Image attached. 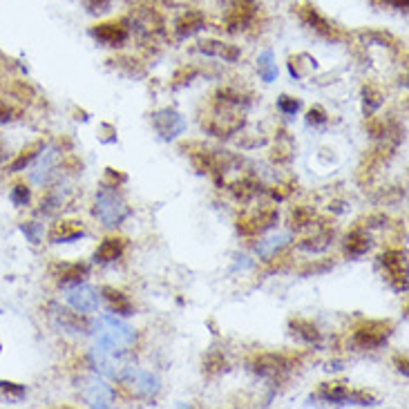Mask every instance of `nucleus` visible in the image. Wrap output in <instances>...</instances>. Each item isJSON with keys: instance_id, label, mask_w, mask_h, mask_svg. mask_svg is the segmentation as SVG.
Masks as SVG:
<instances>
[{"instance_id": "nucleus-1", "label": "nucleus", "mask_w": 409, "mask_h": 409, "mask_svg": "<svg viewBox=\"0 0 409 409\" xmlns=\"http://www.w3.org/2000/svg\"><path fill=\"white\" fill-rule=\"evenodd\" d=\"M94 215L99 217L105 226H119L123 224V219L130 215V208L123 201V197L116 192V188L112 186H103L99 192H96V208Z\"/></svg>"}, {"instance_id": "nucleus-2", "label": "nucleus", "mask_w": 409, "mask_h": 409, "mask_svg": "<svg viewBox=\"0 0 409 409\" xmlns=\"http://www.w3.org/2000/svg\"><path fill=\"white\" fill-rule=\"evenodd\" d=\"M392 336V325L383 320H367L353 333V342L360 349H378Z\"/></svg>"}, {"instance_id": "nucleus-3", "label": "nucleus", "mask_w": 409, "mask_h": 409, "mask_svg": "<svg viewBox=\"0 0 409 409\" xmlns=\"http://www.w3.org/2000/svg\"><path fill=\"white\" fill-rule=\"evenodd\" d=\"M380 264L385 266L396 291H407V255L405 251H387L380 255Z\"/></svg>"}, {"instance_id": "nucleus-4", "label": "nucleus", "mask_w": 409, "mask_h": 409, "mask_svg": "<svg viewBox=\"0 0 409 409\" xmlns=\"http://www.w3.org/2000/svg\"><path fill=\"white\" fill-rule=\"evenodd\" d=\"M291 367H293V362L284 356H277V353H264L251 362V369L262 378H282L284 373L291 371Z\"/></svg>"}, {"instance_id": "nucleus-5", "label": "nucleus", "mask_w": 409, "mask_h": 409, "mask_svg": "<svg viewBox=\"0 0 409 409\" xmlns=\"http://www.w3.org/2000/svg\"><path fill=\"white\" fill-rule=\"evenodd\" d=\"M153 123L157 128V132L170 141V139H175L179 134L186 132V121L184 116H181L177 110H170V107H164V110H157L153 114Z\"/></svg>"}, {"instance_id": "nucleus-6", "label": "nucleus", "mask_w": 409, "mask_h": 409, "mask_svg": "<svg viewBox=\"0 0 409 409\" xmlns=\"http://www.w3.org/2000/svg\"><path fill=\"white\" fill-rule=\"evenodd\" d=\"M257 14L255 0H231V7L226 12V25L231 31H240L251 23Z\"/></svg>"}, {"instance_id": "nucleus-7", "label": "nucleus", "mask_w": 409, "mask_h": 409, "mask_svg": "<svg viewBox=\"0 0 409 409\" xmlns=\"http://www.w3.org/2000/svg\"><path fill=\"white\" fill-rule=\"evenodd\" d=\"M68 302L81 311V314H92V311L99 309V293L88 286V284H74V286H68Z\"/></svg>"}, {"instance_id": "nucleus-8", "label": "nucleus", "mask_w": 409, "mask_h": 409, "mask_svg": "<svg viewBox=\"0 0 409 409\" xmlns=\"http://www.w3.org/2000/svg\"><path fill=\"white\" fill-rule=\"evenodd\" d=\"M275 222H277V213L275 210H260V213L244 215V217H240L238 229L244 235H262L268 229H273Z\"/></svg>"}, {"instance_id": "nucleus-9", "label": "nucleus", "mask_w": 409, "mask_h": 409, "mask_svg": "<svg viewBox=\"0 0 409 409\" xmlns=\"http://www.w3.org/2000/svg\"><path fill=\"white\" fill-rule=\"evenodd\" d=\"M300 18L304 20V25H309L322 38H327V40H340V31L333 27L327 18H322L318 14L316 7H302V9H300Z\"/></svg>"}, {"instance_id": "nucleus-10", "label": "nucleus", "mask_w": 409, "mask_h": 409, "mask_svg": "<svg viewBox=\"0 0 409 409\" xmlns=\"http://www.w3.org/2000/svg\"><path fill=\"white\" fill-rule=\"evenodd\" d=\"M90 34L101 43V45H107V47H116L125 43L128 38V29L121 25V23H103V25H96Z\"/></svg>"}, {"instance_id": "nucleus-11", "label": "nucleus", "mask_w": 409, "mask_h": 409, "mask_svg": "<svg viewBox=\"0 0 409 409\" xmlns=\"http://www.w3.org/2000/svg\"><path fill=\"white\" fill-rule=\"evenodd\" d=\"M197 49L201 54H206V56H215V59H222L226 63H235L240 59V49L235 45H226V43H219V40H201Z\"/></svg>"}, {"instance_id": "nucleus-12", "label": "nucleus", "mask_w": 409, "mask_h": 409, "mask_svg": "<svg viewBox=\"0 0 409 409\" xmlns=\"http://www.w3.org/2000/svg\"><path fill=\"white\" fill-rule=\"evenodd\" d=\"M83 235H85V231L81 229L77 222H59V224H54L49 229L47 238L54 244H68V242H74V240L83 238Z\"/></svg>"}, {"instance_id": "nucleus-13", "label": "nucleus", "mask_w": 409, "mask_h": 409, "mask_svg": "<svg viewBox=\"0 0 409 409\" xmlns=\"http://www.w3.org/2000/svg\"><path fill=\"white\" fill-rule=\"evenodd\" d=\"M201 29H203V14L192 12V9H188L186 14H181L177 18V23H175V31H177L179 38H190Z\"/></svg>"}, {"instance_id": "nucleus-14", "label": "nucleus", "mask_w": 409, "mask_h": 409, "mask_svg": "<svg viewBox=\"0 0 409 409\" xmlns=\"http://www.w3.org/2000/svg\"><path fill=\"white\" fill-rule=\"evenodd\" d=\"M123 251H125V240H121V238H107V240L101 242L99 249H96L94 260L99 262V264L114 262V260H119V257L123 255Z\"/></svg>"}, {"instance_id": "nucleus-15", "label": "nucleus", "mask_w": 409, "mask_h": 409, "mask_svg": "<svg viewBox=\"0 0 409 409\" xmlns=\"http://www.w3.org/2000/svg\"><path fill=\"white\" fill-rule=\"evenodd\" d=\"M123 378L130 380L137 394H141V396H153L159 392V378L150 371H130V373H125Z\"/></svg>"}, {"instance_id": "nucleus-16", "label": "nucleus", "mask_w": 409, "mask_h": 409, "mask_svg": "<svg viewBox=\"0 0 409 409\" xmlns=\"http://www.w3.org/2000/svg\"><path fill=\"white\" fill-rule=\"evenodd\" d=\"M88 403L94 407H110L112 403V389L96 376L88 380Z\"/></svg>"}, {"instance_id": "nucleus-17", "label": "nucleus", "mask_w": 409, "mask_h": 409, "mask_svg": "<svg viewBox=\"0 0 409 409\" xmlns=\"http://www.w3.org/2000/svg\"><path fill=\"white\" fill-rule=\"evenodd\" d=\"M371 249V238L362 229H356L347 235V240H344V253L349 257H360Z\"/></svg>"}, {"instance_id": "nucleus-18", "label": "nucleus", "mask_w": 409, "mask_h": 409, "mask_svg": "<svg viewBox=\"0 0 409 409\" xmlns=\"http://www.w3.org/2000/svg\"><path fill=\"white\" fill-rule=\"evenodd\" d=\"M103 298H105V302L110 304L112 314H116V316H132V302L128 300L125 293H121V291H116L114 286H105L103 288Z\"/></svg>"}, {"instance_id": "nucleus-19", "label": "nucleus", "mask_w": 409, "mask_h": 409, "mask_svg": "<svg viewBox=\"0 0 409 409\" xmlns=\"http://www.w3.org/2000/svg\"><path fill=\"white\" fill-rule=\"evenodd\" d=\"M318 396L322 401L327 403H333V405H349V396H351V389L347 385H340V383H331V385H322Z\"/></svg>"}, {"instance_id": "nucleus-20", "label": "nucleus", "mask_w": 409, "mask_h": 409, "mask_svg": "<svg viewBox=\"0 0 409 409\" xmlns=\"http://www.w3.org/2000/svg\"><path fill=\"white\" fill-rule=\"evenodd\" d=\"M288 242H291V233H277V235H273V238H266L264 242H260L257 253H260L264 260H273L277 251H282Z\"/></svg>"}, {"instance_id": "nucleus-21", "label": "nucleus", "mask_w": 409, "mask_h": 409, "mask_svg": "<svg viewBox=\"0 0 409 409\" xmlns=\"http://www.w3.org/2000/svg\"><path fill=\"white\" fill-rule=\"evenodd\" d=\"M291 329H293V333L300 338V340H304L307 344H318L320 342V331L318 327L314 325V322H309L304 318H295V320H291Z\"/></svg>"}, {"instance_id": "nucleus-22", "label": "nucleus", "mask_w": 409, "mask_h": 409, "mask_svg": "<svg viewBox=\"0 0 409 409\" xmlns=\"http://www.w3.org/2000/svg\"><path fill=\"white\" fill-rule=\"evenodd\" d=\"M85 275H88V266L85 264H63L61 273H59V284L65 288L74 286V284H81Z\"/></svg>"}, {"instance_id": "nucleus-23", "label": "nucleus", "mask_w": 409, "mask_h": 409, "mask_svg": "<svg viewBox=\"0 0 409 409\" xmlns=\"http://www.w3.org/2000/svg\"><path fill=\"white\" fill-rule=\"evenodd\" d=\"M43 150H45V144L43 141H36V144H31L29 148H25L23 153H20L14 161H12V166H9V172H20V170H25L31 161H34Z\"/></svg>"}, {"instance_id": "nucleus-24", "label": "nucleus", "mask_w": 409, "mask_h": 409, "mask_svg": "<svg viewBox=\"0 0 409 409\" xmlns=\"http://www.w3.org/2000/svg\"><path fill=\"white\" fill-rule=\"evenodd\" d=\"M257 68H260V77L266 83H273L277 79V63H275V54L271 49H264L257 59Z\"/></svg>"}, {"instance_id": "nucleus-25", "label": "nucleus", "mask_w": 409, "mask_h": 409, "mask_svg": "<svg viewBox=\"0 0 409 409\" xmlns=\"http://www.w3.org/2000/svg\"><path fill=\"white\" fill-rule=\"evenodd\" d=\"M233 195H235V199L238 201H251L257 192H260V184H257V181L253 179V177H244V179H240L238 184H235L233 188Z\"/></svg>"}, {"instance_id": "nucleus-26", "label": "nucleus", "mask_w": 409, "mask_h": 409, "mask_svg": "<svg viewBox=\"0 0 409 409\" xmlns=\"http://www.w3.org/2000/svg\"><path fill=\"white\" fill-rule=\"evenodd\" d=\"M331 240H333L331 231H320L318 235H314V238H309V240H304L302 244H300V249L307 251V253H322L331 244Z\"/></svg>"}, {"instance_id": "nucleus-27", "label": "nucleus", "mask_w": 409, "mask_h": 409, "mask_svg": "<svg viewBox=\"0 0 409 409\" xmlns=\"http://www.w3.org/2000/svg\"><path fill=\"white\" fill-rule=\"evenodd\" d=\"M362 96H364V114L371 116L378 107L383 105V99H385V94L376 88V85H367V88L362 90Z\"/></svg>"}, {"instance_id": "nucleus-28", "label": "nucleus", "mask_w": 409, "mask_h": 409, "mask_svg": "<svg viewBox=\"0 0 409 409\" xmlns=\"http://www.w3.org/2000/svg\"><path fill=\"white\" fill-rule=\"evenodd\" d=\"M226 369V358L219 351H210L206 358H203V373L208 376H217Z\"/></svg>"}, {"instance_id": "nucleus-29", "label": "nucleus", "mask_w": 409, "mask_h": 409, "mask_svg": "<svg viewBox=\"0 0 409 409\" xmlns=\"http://www.w3.org/2000/svg\"><path fill=\"white\" fill-rule=\"evenodd\" d=\"M0 392H3L9 401H23L25 398V387L18 385V383H7V380H0Z\"/></svg>"}, {"instance_id": "nucleus-30", "label": "nucleus", "mask_w": 409, "mask_h": 409, "mask_svg": "<svg viewBox=\"0 0 409 409\" xmlns=\"http://www.w3.org/2000/svg\"><path fill=\"white\" fill-rule=\"evenodd\" d=\"M291 222H293L295 229H304V226H309L311 222H314V213H311L309 208H304V206H298L293 213H291Z\"/></svg>"}, {"instance_id": "nucleus-31", "label": "nucleus", "mask_w": 409, "mask_h": 409, "mask_svg": "<svg viewBox=\"0 0 409 409\" xmlns=\"http://www.w3.org/2000/svg\"><path fill=\"white\" fill-rule=\"evenodd\" d=\"M9 197H12V201H14V206H27L29 203V188L25 186V184H16L14 188H12V192H9Z\"/></svg>"}, {"instance_id": "nucleus-32", "label": "nucleus", "mask_w": 409, "mask_h": 409, "mask_svg": "<svg viewBox=\"0 0 409 409\" xmlns=\"http://www.w3.org/2000/svg\"><path fill=\"white\" fill-rule=\"evenodd\" d=\"M277 107L284 114H295L300 110V101L291 99V96H279V99H277Z\"/></svg>"}, {"instance_id": "nucleus-33", "label": "nucleus", "mask_w": 409, "mask_h": 409, "mask_svg": "<svg viewBox=\"0 0 409 409\" xmlns=\"http://www.w3.org/2000/svg\"><path fill=\"white\" fill-rule=\"evenodd\" d=\"M112 5V0H85V7H88L90 14H103L107 12Z\"/></svg>"}, {"instance_id": "nucleus-34", "label": "nucleus", "mask_w": 409, "mask_h": 409, "mask_svg": "<svg viewBox=\"0 0 409 409\" xmlns=\"http://www.w3.org/2000/svg\"><path fill=\"white\" fill-rule=\"evenodd\" d=\"M307 123L309 125H325L327 112L322 110V107H314V110H309V114H307Z\"/></svg>"}, {"instance_id": "nucleus-35", "label": "nucleus", "mask_w": 409, "mask_h": 409, "mask_svg": "<svg viewBox=\"0 0 409 409\" xmlns=\"http://www.w3.org/2000/svg\"><path fill=\"white\" fill-rule=\"evenodd\" d=\"M20 231H23L34 244H38V240H40V226H38V224H34V222L23 224V226H20Z\"/></svg>"}, {"instance_id": "nucleus-36", "label": "nucleus", "mask_w": 409, "mask_h": 409, "mask_svg": "<svg viewBox=\"0 0 409 409\" xmlns=\"http://www.w3.org/2000/svg\"><path fill=\"white\" fill-rule=\"evenodd\" d=\"M9 119H12V107L0 101V123H7Z\"/></svg>"}, {"instance_id": "nucleus-37", "label": "nucleus", "mask_w": 409, "mask_h": 409, "mask_svg": "<svg viewBox=\"0 0 409 409\" xmlns=\"http://www.w3.org/2000/svg\"><path fill=\"white\" fill-rule=\"evenodd\" d=\"M383 3H387V5H392V7H396V9H407V5H409V0H383Z\"/></svg>"}, {"instance_id": "nucleus-38", "label": "nucleus", "mask_w": 409, "mask_h": 409, "mask_svg": "<svg viewBox=\"0 0 409 409\" xmlns=\"http://www.w3.org/2000/svg\"><path fill=\"white\" fill-rule=\"evenodd\" d=\"M0 159H3V148H0Z\"/></svg>"}]
</instances>
